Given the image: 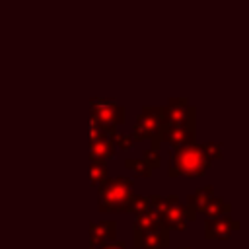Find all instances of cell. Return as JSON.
<instances>
[{
	"label": "cell",
	"instance_id": "cell-8",
	"mask_svg": "<svg viewBox=\"0 0 249 249\" xmlns=\"http://www.w3.org/2000/svg\"><path fill=\"white\" fill-rule=\"evenodd\" d=\"M117 239V222L101 220L89 222V247H99L103 243H113Z\"/></svg>",
	"mask_w": 249,
	"mask_h": 249
},
{
	"label": "cell",
	"instance_id": "cell-5",
	"mask_svg": "<svg viewBox=\"0 0 249 249\" xmlns=\"http://www.w3.org/2000/svg\"><path fill=\"white\" fill-rule=\"evenodd\" d=\"M89 117L101 126L105 134L117 130L119 124L126 121V111L117 103L115 97H91L89 99Z\"/></svg>",
	"mask_w": 249,
	"mask_h": 249
},
{
	"label": "cell",
	"instance_id": "cell-4",
	"mask_svg": "<svg viewBox=\"0 0 249 249\" xmlns=\"http://www.w3.org/2000/svg\"><path fill=\"white\" fill-rule=\"evenodd\" d=\"M163 121H161V105H144L140 115L136 117L134 124H132V132L130 136L134 138V142L138 140H150L152 142V150H160L161 144V130H163Z\"/></svg>",
	"mask_w": 249,
	"mask_h": 249
},
{
	"label": "cell",
	"instance_id": "cell-11",
	"mask_svg": "<svg viewBox=\"0 0 249 249\" xmlns=\"http://www.w3.org/2000/svg\"><path fill=\"white\" fill-rule=\"evenodd\" d=\"M195 128H163L161 130V142H167L171 148H181L195 144Z\"/></svg>",
	"mask_w": 249,
	"mask_h": 249
},
{
	"label": "cell",
	"instance_id": "cell-17",
	"mask_svg": "<svg viewBox=\"0 0 249 249\" xmlns=\"http://www.w3.org/2000/svg\"><path fill=\"white\" fill-rule=\"evenodd\" d=\"M146 210H150V198L146 195H132L130 200H128L126 212H132L136 216V214H142Z\"/></svg>",
	"mask_w": 249,
	"mask_h": 249
},
{
	"label": "cell",
	"instance_id": "cell-14",
	"mask_svg": "<svg viewBox=\"0 0 249 249\" xmlns=\"http://www.w3.org/2000/svg\"><path fill=\"white\" fill-rule=\"evenodd\" d=\"M200 212L206 216V220H212V218H220V216L230 214V212H231V204L214 195V196L204 204V208H202Z\"/></svg>",
	"mask_w": 249,
	"mask_h": 249
},
{
	"label": "cell",
	"instance_id": "cell-3",
	"mask_svg": "<svg viewBox=\"0 0 249 249\" xmlns=\"http://www.w3.org/2000/svg\"><path fill=\"white\" fill-rule=\"evenodd\" d=\"M134 181L124 175L107 177L97 187V208L99 212H126L128 200L134 195L132 193Z\"/></svg>",
	"mask_w": 249,
	"mask_h": 249
},
{
	"label": "cell",
	"instance_id": "cell-19",
	"mask_svg": "<svg viewBox=\"0 0 249 249\" xmlns=\"http://www.w3.org/2000/svg\"><path fill=\"white\" fill-rule=\"evenodd\" d=\"M109 138L113 140V144H115V148L119 146V148H123V150H132L134 148V138L130 136V134H124V132H119V130H113L111 134H109Z\"/></svg>",
	"mask_w": 249,
	"mask_h": 249
},
{
	"label": "cell",
	"instance_id": "cell-22",
	"mask_svg": "<svg viewBox=\"0 0 249 249\" xmlns=\"http://www.w3.org/2000/svg\"><path fill=\"white\" fill-rule=\"evenodd\" d=\"M179 249H193V247H189V245H183V247H179Z\"/></svg>",
	"mask_w": 249,
	"mask_h": 249
},
{
	"label": "cell",
	"instance_id": "cell-15",
	"mask_svg": "<svg viewBox=\"0 0 249 249\" xmlns=\"http://www.w3.org/2000/svg\"><path fill=\"white\" fill-rule=\"evenodd\" d=\"M109 177L107 173V163L105 161H89V183L93 187H99L105 179Z\"/></svg>",
	"mask_w": 249,
	"mask_h": 249
},
{
	"label": "cell",
	"instance_id": "cell-10",
	"mask_svg": "<svg viewBox=\"0 0 249 249\" xmlns=\"http://www.w3.org/2000/svg\"><path fill=\"white\" fill-rule=\"evenodd\" d=\"M115 144L113 140L109 138V134H101L97 138H91L89 140V161H107V160H113L115 158Z\"/></svg>",
	"mask_w": 249,
	"mask_h": 249
},
{
	"label": "cell",
	"instance_id": "cell-7",
	"mask_svg": "<svg viewBox=\"0 0 249 249\" xmlns=\"http://www.w3.org/2000/svg\"><path fill=\"white\" fill-rule=\"evenodd\" d=\"M239 228H241V222L231 218L230 214L204 220V237L206 239H230L231 233L237 231Z\"/></svg>",
	"mask_w": 249,
	"mask_h": 249
},
{
	"label": "cell",
	"instance_id": "cell-16",
	"mask_svg": "<svg viewBox=\"0 0 249 249\" xmlns=\"http://www.w3.org/2000/svg\"><path fill=\"white\" fill-rule=\"evenodd\" d=\"M124 165L130 171H134V175H140V177H152V171H154L142 158H126Z\"/></svg>",
	"mask_w": 249,
	"mask_h": 249
},
{
	"label": "cell",
	"instance_id": "cell-6",
	"mask_svg": "<svg viewBox=\"0 0 249 249\" xmlns=\"http://www.w3.org/2000/svg\"><path fill=\"white\" fill-rule=\"evenodd\" d=\"M196 111L187 97H169L161 105V121L165 128H195Z\"/></svg>",
	"mask_w": 249,
	"mask_h": 249
},
{
	"label": "cell",
	"instance_id": "cell-9",
	"mask_svg": "<svg viewBox=\"0 0 249 249\" xmlns=\"http://www.w3.org/2000/svg\"><path fill=\"white\" fill-rule=\"evenodd\" d=\"M158 226H161V222H160V218L156 216V212H154L152 208L146 210V212H142V214H136L134 220H132V243H134V247L138 249L140 237H142L146 231L156 230Z\"/></svg>",
	"mask_w": 249,
	"mask_h": 249
},
{
	"label": "cell",
	"instance_id": "cell-21",
	"mask_svg": "<svg viewBox=\"0 0 249 249\" xmlns=\"http://www.w3.org/2000/svg\"><path fill=\"white\" fill-rule=\"evenodd\" d=\"M95 249H128V247H126L124 241H113V243H103V245H99Z\"/></svg>",
	"mask_w": 249,
	"mask_h": 249
},
{
	"label": "cell",
	"instance_id": "cell-18",
	"mask_svg": "<svg viewBox=\"0 0 249 249\" xmlns=\"http://www.w3.org/2000/svg\"><path fill=\"white\" fill-rule=\"evenodd\" d=\"M200 150H202V154L208 161L222 158V142H218V140H210V142L200 144Z\"/></svg>",
	"mask_w": 249,
	"mask_h": 249
},
{
	"label": "cell",
	"instance_id": "cell-13",
	"mask_svg": "<svg viewBox=\"0 0 249 249\" xmlns=\"http://www.w3.org/2000/svg\"><path fill=\"white\" fill-rule=\"evenodd\" d=\"M214 196V187L212 185H206V187H198L195 189L189 196H187V206L193 208L196 214L204 208V204Z\"/></svg>",
	"mask_w": 249,
	"mask_h": 249
},
{
	"label": "cell",
	"instance_id": "cell-20",
	"mask_svg": "<svg viewBox=\"0 0 249 249\" xmlns=\"http://www.w3.org/2000/svg\"><path fill=\"white\" fill-rule=\"evenodd\" d=\"M142 160L152 167V169H158L161 165V158H160V150H152V148H146L142 152Z\"/></svg>",
	"mask_w": 249,
	"mask_h": 249
},
{
	"label": "cell",
	"instance_id": "cell-12",
	"mask_svg": "<svg viewBox=\"0 0 249 249\" xmlns=\"http://www.w3.org/2000/svg\"><path fill=\"white\" fill-rule=\"evenodd\" d=\"M167 245H169V230H165L163 226L146 231L138 241V249H165Z\"/></svg>",
	"mask_w": 249,
	"mask_h": 249
},
{
	"label": "cell",
	"instance_id": "cell-1",
	"mask_svg": "<svg viewBox=\"0 0 249 249\" xmlns=\"http://www.w3.org/2000/svg\"><path fill=\"white\" fill-rule=\"evenodd\" d=\"M150 208L165 230L183 231L189 222L196 220V212L179 200V195H150Z\"/></svg>",
	"mask_w": 249,
	"mask_h": 249
},
{
	"label": "cell",
	"instance_id": "cell-2",
	"mask_svg": "<svg viewBox=\"0 0 249 249\" xmlns=\"http://www.w3.org/2000/svg\"><path fill=\"white\" fill-rule=\"evenodd\" d=\"M212 161H208L200 150V144H189L181 148H171L169 150V167L167 175L169 177H202Z\"/></svg>",
	"mask_w": 249,
	"mask_h": 249
}]
</instances>
